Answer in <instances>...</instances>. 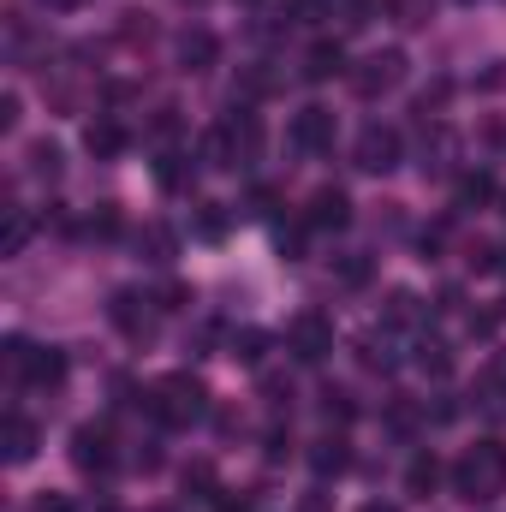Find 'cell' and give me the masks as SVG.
I'll return each instance as SVG.
<instances>
[{
	"instance_id": "obj_21",
	"label": "cell",
	"mask_w": 506,
	"mask_h": 512,
	"mask_svg": "<svg viewBox=\"0 0 506 512\" xmlns=\"http://www.w3.org/2000/svg\"><path fill=\"white\" fill-rule=\"evenodd\" d=\"M447 155H453V131L429 126V131H423V173H447V167H453Z\"/></svg>"
},
{
	"instance_id": "obj_30",
	"label": "cell",
	"mask_w": 506,
	"mask_h": 512,
	"mask_svg": "<svg viewBox=\"0 0 506 512\" xmlns=\"http://www.w3.org/2000/svg\"><path fill=\"white\" fill-rule=\"evenodd\" d=\"M417 316H423V304H417L411 292H393V298H387V322H393V328H411Z\"/></svg>"
},
{
	"instance_id": "obj_43",
	"label": "cell",
	"mask_w": 506,
	"mask_h": 512,
	"mask_svg": "<svg viewBox=\"0 0 506 512\" xmlns=\"http://www.w3.org/2000/svg\"><path fill=\"white\" fill-rule=\"evenodd\" d=\"M358 512H399V507H393V501H364Z\"/></svg>"
},
{
	"instance_id": "obj_25",
	"label": "cell",
	"mask_w": 506,
	"mask_h": 512,
	"mask_svg": "<svg viewBox=\"0 0 506 512\" xmlns=\"http://www.w3.org/2000/svg\"><path fill=\"white\" fill-rule=\"evenodd\" d=\"M155 179H161L167 191H185V185H191V167H185V155H161V161H155Z\"/></svg>"
},
{
	"instance_id": "obj_10",
	"label": "cell",
	"mask_w": 506,
	"mask_h": 512,
	"mask_svg": "<svg viewBox=\"0 0 506 512\" xmlns=\"http://www.w3.org/2000/svg\"><path fill=\"white\" fill-rule=\"evenodd\" d=\"M0 447H6V465H30V459H36V447H42V429H36L30 417H18V411H12V417L0 423Z\"/></svg>"
},
{
	"instance_id": "obj_19",
	"label": "cell",
	"mask_w": 506,
	"mask_h": 512,
	"mask_svg": "<svg viewBox=\"0 0 506 512\" xmlns=\"http://www.w3.org/2000/svg\"><path fill=\"white\" fill-rule=\"evenodd\" d=\"M411 364H417L423 376L447 382V376H453V346H447V340H429V334H423V340H417V358H411Z\"/></svg>"
},
{
	"instance_id": "obj_26",
	"label": "cell",
	"mask_w": 506,
	"mask_h": 512,
	"mask_svg": "<svg viewBox=\"0 0 506 512\" xmlns=\"http://www.w3.org/2000/svg\"><path fill=\"white\" fill-rule=\"evenodd\" d=\"M120 227H126V221H120V209H114V203H102V209L84 221V233H90V239H120Z\"/></svg>"
},
{
	"instance_id": "obj_44",
	"label": "cell",
	"mask_w": 506,
	"mask_h": 512,
	"mask_svg": "<svg viewBox=\"0 0 506 512\" xmlns=\"http://www.w3.org/2000/svg\"><path fill=\"white\" fill-rule=\"evenodd\" d=\"M42 6H60V12H72V6H84V0H42Z\"/></svg>"
},
{
	"instance_id": "obj_3",
	"label": "cell",
	"mask_w": 506,
	"mask_h": 512,
	"mask_svg": "<svg viewBox=\"0 0 506 512\" xmlns=\"http://www.w3.org/2000/svg\"><path fill=\"white\" fill-rule=\"evenodd\" d=\"M346 84H352L364 102H376V96H387V90L405 84V54H399V48H376V54H364V60L346 72Z\"/></svg>"
},
{
	"instance_id": "obj_2",
	"label": "cell",
	"mask_w": 506,
	"mask_h": 512,
	"mask_svg": "<svg viewBox=\"0 0 506 512\" xmlns=\"http://www.w3.org/2000/svg\"><path fill=\"white\" fill-rule=\"evenodd\" d=\"M143 405H149V417H155L161 429H191V423H203V411H209V387L197 382L191 370H173V376H161V382L143 393Z\"/></svg>"
},
{
	"instance_id": "obj_40",
	"label": "cell",
	"mask_w": 506,
	"mask_h": 512,
	"mask_svg": "<svg viewBox=\"0 0 506 512\" xmlns=\"http://www.w3.org/2000/svg\"><path fill=\"white\" fill-rule=\"evenodd\" d=\"M18 126V96H0V131Z\"/></svg>"
},
{
	"instance_id": "obj_41",
	"label": "cell",
	"mask_w": 506,
	"mask_h": 512,
	"mask_svg": "<svg viewBox=\"0 0 506 512\" xmlns=\"http://www.w3.org/2000/svg\"><path fill=\"white\" fill-rule=\"evenodd\" d=\"M286 447H292L286 429H268V459H286Z\"/></svg>"
},
{
	"instance_id": "obj_17",
	"label": "cell",
	"mask_w": 506,
	"mask_h": 512,
	"mask_svg": "<svg viewBox=\"0 0 506 512\" xmlns=\"http://www.w3.org/2000/svg\"><path fill=\"white\" fill-rule=\"evenodd\" d=\"M137 256H143V262H155V268H167V262L179 256V233H173V227H161V221H149V227L137 233Z\"/></svg>"
},
{
	"instance_id": "obj_6",
	"label": "cell",
	"mask_w": 506,
	"mask_h": 512,
	"mask_svg": "<svg viewBox=\"0 0 506 512\" xmlns=\"http://www.w3.org/2000/svg\"><path fill=\"white\" fill-rule=\"evenodd\" d=\"M399 149H405V143H399V131L376 120V126L358 131V143H352V161H358L364 173H393V167H399Z\"/></svg>"
},
{
	"instance_id": "obj_18",
	"label": "cell",
	"mask_w": 506,
	"mask_h": 512,
	"mask_svg": "<svg viewBox=\"0 0 506 512\" xmlns=\"http://www.w3.org/2000/svg\"><path fill=\"white\" fill-rule=\"evenodd\" d=\"M215 54H221V48H215L209 30H185V36H179V66H185V72H209Z\"/></svg>"
},
{
	"instance_id": "obj_15",
	"label": "cell",
	"mask_w": 506,
	"mask_h": 512,
	"mask_svg": "<svg viewBox=\"0 0 506 512\" xmlns=\"http://www.w3.org/2000/svg\"><path fill=\"white\" fill-rule=\"evenodd\" d=\"M24 382L30 387H60L66 382V352H54V346H30V358H24Z\"/></svg>"
},
{
	"instance_id": "obj_4",
	"label": "cell",
	"mask_w": 506,
	"mask_h": 512,
	"mask_svg": "<svg viewBox=\"0 0 506 512\" xmlns=\"http://www.w3.org/2000/svg\"><path fill=\"white\" fill-rule=\"evenodd\" d=\"M286 352H292L298 364H322V358L334 352V322H328L322 310L292 316V322H286Z\"/></svg>"
},
{
	"instance_id": "obj_45",
	"label": "cell",
	"mask_w": 506,
	"mask_h": 512,
	"mask_svg": "<svg viewBox=\"0 0 506 512\" xmlns=\"http://www.w3.org/2000/svg\"><path fill=\"white\" fill-rule=\"evenodd\" d=\"M161 512H173V507H161Z\"/></svg>"
},
{
	"instance_id": "obj_8",
	"label": "cell",
	"mask_w": 506,
	"mask_h": 512,
	"mask_svg": "<svg viewBox=\"0 0 506 512\" xmlns=\"http://www.w3.org/2000/svg\"><path fill=\"white\" fill-rule=\"evenodd\" d=\"M286 137H292L298 155H328V149H334V114H328V108H298Z\"/></svg>"
},
{
	"instance_id": "obj_27",
	"label": "cell",
	"mask_w": 506,
	"mask_h": 512,
	"mask_svg": "<svg viewBox=\"0 0 506 512\" xmlns=\"http://www.w3.org/2000/svg\"><path fill=\"white\" fill-rule=\"evenodd\" d=\"M322 411H328V423H352L358 417V405H352L346 387H322Z\"/></svg>"
},
{
	"instance_id": "obj_42",
	"label": "cell",
	"mask_w": 506,
	"mask_h": 512,
	"mask_svg": "<svg viewBox=\"0 0 506 512\" xmlns=\"http://www.w3.org/2000/svg\"><path fill=\"white\" fill-rule=\"evenodd\" d=\"M215 512H251V495H221V507Z\"/></svg>"
},
{
	"instance_id": "obj_5",
	"label": "cell",
	"mask_w": 506,
	"mask_h": 512,
	"mask_svg": "<svg viewBox=\"0 0 506 512\" xmlns=\"http://www.w3.org/2000/svg\"><path fill=\"white\" fill-rule=\"evenodd\" d=\"M108 316H114V328L126 334V340H155V322H161V304L149 298V292H114V304H108Z\"/></svg>"
},
{
	"instance_id": "obj_33",
	"label": "cell",
	"mask_w": 506,
	"mask_h": 512,
	"mask_svg": "<svg viewBox=\"0 0 506 512\" xmlns=\"http://www.w3.org/2000/svg\"><path fill=\"white\" fill-rule=\"evenodd\" d=\"M447 96H453V84H447V78H435V84L417 96V114H423V120H429V114H441V102H447Z\"/></svg>"
},
{
	"instance_id": "obj_1",
	"label": "cell",
	"mask_w": 506,
	"mask_h": 512,
	"mask_svg": "<svg viewBox=\"0 0 506 512\" xmlns=\"http://www.w3.org/2000/svg\"><path fill=\"white\" fill-rule=\"evenodd\" d=\"M453 495L471 507H489L495 495H506V441H477L459 453L453 465Z\"/></svg>"
},
{
	"instance_id": "obj_22",
	"label": "cell",
	"mask_w": 506,
	"mask_h": 512,
	"mask_svg": "<svg viewBox=\"0 0 506 512\" xmlns=\"http://www.w3.org/2000/svg\"><path fill=\"white\" fill-rule=\"evenodd\" d=\"M191 233H197V239H209V245H221V239H227V209H221V203H197Z\"/></svg>"
},
{
	"instance_id": "obj_28",
	"label": "cell",
	"mask_w": 506,
	"mask_h": 512,
	"mask_svg": "<svg viewBox=\"0 0 506 512\" xmlns=\"http://www.w3.org/2000/svg\"><path fill=\"white\" fill-rule=\"evenodd\" d=\"M304 233H310V221H292V227H274V245H280V256H286V262H298V256H304Z\"/></svg>"
},
{
	"instance_id": "obj_39",
	"label": "cell",
	"mask_w": 506,
	"mask_h": 512,
	"mask_svg": "<svg viewBox=\"0 0 506 512\" xmlns=\"http://www.w3.org/2000/svg\"><path fill=\"white\" fill-rule=\"evenodd\" d=\"M155 137H179V108H161L155 114Z\"/></svg>"
},
{
	"instance_id": "obj_31",
	"label": "cell",
	"mask_w": 506,
	"mask_h": 512,
	"mask_svg": "<svg viewBox=\"0 0 506 512\" xmlns=\"http://www.w3.org/2000/svg\"><path fill=\"white\" fill-rule=\"evenodd\" d=\"M24 245H30V215H18V209H12V221H6V239H0V251L18 256Z\"/></svg>"
},
{
	"instance_id": "obj_37",
	"label": "cell",
	"mask_w": 506,
	"mask_h": 512,
	"mask_svg": "<svg viewBox=\"0 0 506 512\" xmlns=\"http://www.w3.org/2000/svg\"><path fill=\"white\" fill-rule=\"evenodd\" d=\"M30 512H78V507H72V495H60V489H42Z\"/></svg>"
},
{
	"instance_id": "obj_14",
	"label": "cell",
	"mask_w": 506,
	"mask_h": 512,
	"mask_svg": "<svg viewBox=\"0 0 506 512\" xmlns=\"http://www.w3.org/2000/svg\"><path fill=\"white\" fill-rule=\"evenodd\" d=\"M221 131L233 137V149H239V167H245V161H256V149H262V120H256L245 102H239V108L221 120Z\"/></svg>"
},
{
	"instance_id": "obj_12",
	"label": "cell",
	"mask_w": 506,
	"mask_h": 512,
	"mask_svg": "<svg viewBox=\"0 0 506 512\" xmlns=\"http://www.w3.org/2000/svg\"><path fill=\"white\" fill-rule=\"evenodd\" d=\"M340 72H352V66H346V48H340L334 36L310 42V54H304V78H310V84H328V78H340Z\"/></svg>"
},
{
	"instance_id": "obj_24",
	"label": "cell",
	"mask_w": 506,
	"mask_h": 512,
	"mask_svg": "<svg viewBox=\"0 0 506 512\" xmlns=\"http://www.w3.org/2000/svg\"><path fill=\"white\" fill-rule=\"evenodd\" d=\"M227 358H239V364H262V358H268V334H256V328L233 334V340H227Z\"/></svg>"
},
{
	"instance_id": "obj_36",
	"label": "cell",
	"mask_w": 506,
	"mask_h": 512,
	"mask_svg": "<svg viewBox=\"0 0 506 512\" xmlns=\"http://www.w3.org/2000/svg\"><path fill=\"white\" fill-rule=\"evenodd\" d=\"M340 280H346V286H364V280H370V256H346V262H340Z\"/></svg>"
},
{
	"instance_id": "obj_16",
	"label": "cell",
	"mask_w": 506,
	"mask_h": 512,
	"mask_svg": "<svg viewBox=\"0 0 506 512\" xmlns=\"http://www.w3.org/2000/svg\"><path fill=\"white\" fill-rule=\"evenodd\" d=\"M126 126H120V120H90V126H84V149H90V155H96V161H114V155H126Z\"/></svg>"
},
{
	"instance_id": "obj_34",
	"label": "cell",
	"mask_w": 506,
	"mask_h": 512,
	"mask_svg": "<svg viewBox=\"0 0 506 512\" xmlns=\"http://www.w3.org/2000/svg\"><path fill=\"white\" fill-rule=\"evenodd\" d=\"M471 268L477 274H495V268H506V251L501 245H471Z\"/></svg>"
},
{
	"instance_id": "obj_20",
	"label": "cell",
	"mask_w": 506,
	"mask_h": 512,
	"mask_svg": "<svg viewBox=\"0 0 506 512\" xmlns=\"http://www.w3.org/2000/svg\"><path fill=\"white\" fill-rule=\"evenodd\" d=\"M495 197H501L495 173H465V179H459V209H489Z\"/></svg>"
},
{
	"instance_id": "obj_9",
	"label": "cell",
	"mask_w": 506,
	"mask_h": 512,
	"mask_svg": "<svg viewBox=\"0 0 506 512\" xmlns=\"http://www.w3.org/2000/svg\"><path fill=\"white\" fill-rule=\"evenodd\" d=\"M304 221H310V233H340V227L352 221V197H346L340 185H322V191L310 197Z\"/></svg>"
},
{
	"instance_id": "obj_23",
	"label": "cell",
	"mask_w": 506,
	"mask_h": 512,
	"mask_svg": "<svg viewBox=\"0 0 506 512\" xmlns=\"http://www.w3.org/2000/svg\"><path fill=\"white\" fill-rule=\"evenodd\" d=\"M423 423H429V411H417L411 399H393V405H387V429H393V435H417Z\"/></svg>"
},
{
	"instance_id": "obj_7",
	"label": "cell",
	"mask_w": 506,
	"mask_h": 512,
	"mask_svg": "<svg viewBox=\"0 0 506 512\" xmlns=\"http://www.w3.org/2000/svg\"><path fill=\"white\" fill-rule=\"evenodd\" d=\"M72 465H78L84 477H96V471L114 465V435H108V423H78V429H72Z\"/></svg>"
},
{
	"instance_id": "obj_11",
	"label": "cell",
	"mask_w": 506,
	"mask_h": 512,
	"mask_svg": "<svg viewBox=\"0 0 506 512\" xmlns=\"http://www.w3.org/2000/svg\"><path fill=\"white\" fill-rule=\"evenodd\" d=\"M447 477H453V471H447L435 453H417V459L405 465V495H411V501H429V495H441Z\"/></svg>"
},
{
	"instance_id": "obj_32",
	"label": "cell",
	"mask_w": 506,
	"mask_h": 512,
	"mask_svg": "<svg viewBox=\"0 0 506 512\" xmlns=\"http://www.w3.org/2000/svg\"><path fill=\"white\" fill-rule=\"evenodd\" d=\"M185 495L209 501V495H215V471H209V465H185Z\"/></svg>"
},
{
	"instance_id": "obj_13",
	"label": "cell",
	"mask_w": 506,
	"mask_h": 512,
	"mask_svg": "<svg viewBox=\"0 0 506 512\" xmlns=\"http://www.w3.org/2000/svg\"><path fill=\"white\" fill-rule=\"evenodd\" d=\"M310 471L328 483V477H346L352 471V441L346 435H322L316 447H310Z\"/></svg>"
},
{
	"instance_id": "obj_35",
	"label": "cell",
	"mask_w": 506,
	"mask_h": 512,
	"mask_svg": "<svg viewBox=\"0 0 506 512\" xmlns=\"http://www.w3.org/2000/svg\"><path fill=\"white\" fill-rule=\"evenodd\" d=\"M155 304H161V310H191V286H179V280H173V286H161V292H155Z\"/></svg>"
},
{
	"instance_id": "obj_38",
	"label": "cell",
	"mask_w": 506,
	"mask_h": 512,
	"mask_svg": "<svg viewBox=\"0 0 506 512\" xmlns=\"http://www.w3.org/2000/svg\"><path fill=\"white\" fill-rule=\"evenodd\" d=\"M393 12H399V24H429V6L423 0H393Z\"/></svg>"
},
{
	"instance_id": "obj_29",
	"label": "cell",
	"mask_w": 506,
	"mask_h": 512,
	"mask_svg": "<svg viewBox=\"0 0 506 512\" xmlns=\"http://www.w3.org/2000/svg\"><path fill=\"white\" fill-rule=\"evenodd\" d=\"M30 173L36 179H60V149L54 143H30Z\"/></svg>"
}]
</instances>
